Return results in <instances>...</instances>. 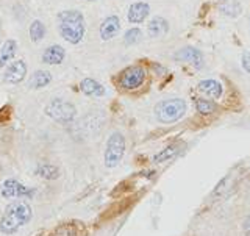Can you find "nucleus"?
<instances>
[{"mask_svg": "<svg viewBox=\"0 0 250 236\" xmlns=\"http://www.w3.org/2000/svg\"><path fill=\"white\" fill-rule=\"evenodd\" d=\"M80 91L84 94V96L88 97H104L106 94V89L105 86L99 83L97 80H94V78H83L80 82Z\"/></svg>", "mask_w": 250, "mask_h": 236, "instance_id": "nucleus-15", "label": "nucleus"}, {"mask_svg": "<svg viewBox=\"0 0 250 236\" xmlns=\"http://www.w3.org/2000/svg\"><path fill=\"white\" fill-rule=\"evenodd\" d=\"M241 66L246 70L247 74H250V52H242L241 55Z\"/></svg>", "mask_w": 250, "mask_h": 236, "instance_id": "nucleus-25", "label": "nucleus"}, {"mask_svg": "<svg viewBox=\"0 0 250 236\" xmlns=\"http://www.w3.org/2000/svg\"><path fill=\"white\" fill-rule=\"evenodd\" d=\"M31 217H33V211H31L28 202H13L5 208L2 217H0V232L3 235H14L22 227H25L31 221Z\"/></svg>", "mask_w": 250, "mask_h": 236, "instance_id": "nucleus-2", "label": "nucleus"}, {"mask_svg": "<svg viewBox=\"0 0 250 236\" xmlns=\"http://www.w3.org/2000/svg\"><path fill=\"white\" fill-rule=\"evenodd\" d=\"M186 109L188 105L185 99L180 97L166 99L155 105V116L161 124H174L178 122L182 117H185Z\"/></svg>", "mask_w": 250, "mask_h": 236, "instance_id": "nucleus-3", "label": "nucleus"}, {"mask_svg": "<svg viewBox=\"0 0 250 236\" xmlns=\"http://www.w3.org/2000/svg\"><path fill=\"white\" fill-rule=\"evenodd\" d=\"M125 155V138L121 131H113L106 139L104 163L108 169H113L119 164Z\"/></svg>", "mask_w": 250, "mask_h": 236, "instance_id": "nucleus-6", "label": "nucleus"}, {"mask_svg": "<svg viewBox=\"0 0 250 236\" xmlns=\"http://www.w3.org/2000/svg\"><path fill=\"white\" fill-rule=\"evenodd\" d=\"M197 91L202 94L203 97L207 99H221L224 94V86L221 82L214 80V78H207V80H202L197 85Z\"/></svg>", "mask_w": 250, "mask_h": 236, "instance_id": "nucleus-12", "label": "nucleus"}, {"mask_svg": "<svg viewBox=\"0 0 250 236\" xmlns=\"http://www.w3.org/2000/svg\"><path fill=\"white\" fill-rule=\"evenodd\" d=\"M28 35H30V39L35 44L41 43L42 39L45 38V35H47V28L44 25V22L39 21V19H35L28 27Z\"/></svg>", "mask_w": 250, "mask_h": 236, "instance_id": "nucleus-23", "label": "nucleus"}, {"mask_svg": "<svg viewBox=\"0 0 250 236\" xmlns=\"http://www.w3.org/2000/svg\"><path fill=\"white\" fill-rule=\"evenodd\" d=\"M174 60L178 63H188V64H191L195 69H202L205 66V57H203V53L199 49H195V47H191V45L178 49L174 53Z\"/></svg>", "mask_w": 250, "mask_h": 236, "instance_id": "nucleus-8", "label": "nucleus"}, {"mask_svg": "<svg viewBox=\"0 0 250 236\" xmlns=\"http://www.w3.org/2000/svg\"><path fill=\"white\" fill-rule=\"evenodd\" d=\"M35 174L44 180H57L60 177V169L50 163H39L35 169Z\"/></svg>", "mask_w": 250, "mask_h": 236, "instance_id": "nucleus-21", "label": "nucleus"}, {"mask_svg": "<svg viewBox=\"0 0 250 236\" xmlns=\"http://www.w3.org/2000/svg\"><path fill=\"white\" fill-rule=\"evenodd\" d=\"M150 14V5L147 2H135L131 3L128 11H127V19L133 25H138V23L146 22V19Z\"/></svg>", "mask_w": 250, "mask_h": 236, "instance_id": "nucleus-13", "label": "nucleus"}, {"mask_svg": "<svg viewBox=\"0 0 250 236\" xmlns=\"http://www.w3.org/2000/svg\"><path fill=\"white\" fill-rule=\"evenodd\" d=\"M242 232L246 236H250V215L246 216V219L242 221Z\"/></svg>", "mask_w": 250, "mask_h": 236, "instance_id": "nucleus-27", "label": "nucleus"}, {"mask_svg": "<svg viewBox=\"0 0 250 236\" xmlns=\"http://www.w3.org/2000/svg\"><path fill=\"white\" fill-rule=\"evenodd\" d=\"M45 114L50 117L52 121L58 122L61 125H69L75 121L77 117V108L74 104L64 100V99H52L45 107Z\"/></svg>", "mask_w": 250, "mask_h": 236, "instance_id": "nucleus-4", "label": "nucleus"}, {"mask_svg": "<svg viewBox=\"0 0 250 236\" xmlns=\"http://www.w3.org/2000/svg\"><path fill=\"white\" fill-rule=\"evenodd\" d=\"M141 39H143V31L138 27H131L125 31L124 35V43L127 45H135L138 43H141Z\"/></svg>", "mask_w": 250, "mask_h": 236, "instance_id": "nucleus-24", "label": "nucleus"}, {"mask_svg": "<svg viewBox=\"0 0 250 236\" xmlns=\"http://www.w3.org/2000/svg\"><path fill=\"white\" fill-rule=\"evenodd\" d=\"M58 31L66 43L77 45L83 41L86 33V21L82 11L66 10L58 14Z\"/></svg>", "mask_w": 250, "mask_h": 236, "instance_id": "nucleus-1", "label": "nucleus"}, {"mask_svg": "<svg viewBox=\"0 0 250 236\" xmlns=\"http://www.w3.org/2000/svg\"><path fill=\"white\" fill-rule=\"evenodd\" d=\"M180 149H182V144L180 143H175V144H170V146H167V147H164L163 150L160 152V153H156L155 156H153V163H164V161H169V160H172V158H175V156L180 153Z\"/></svg>", "mask_w": 250, "mask_h": 236, "instance_id": "nucleus-22", "label": "nucleus"}, {"mask_svg": "<svg viewBox=\"0 0 250 236\" xmlns=\"http://www.w3.org/2000/svg\"><path fill=\"white\" fill-rule=\"evenodd\" d=\"M53 80L52 74L49 70H44V69H39V70H35L33 74L28 77V88L31 89H42L45 86H49Z\"/></svg>", "mask_w": 250, "mask_h": 236, "instance_id": "nucleus-16", "label": "nucleus"}, {"mask_svg": "<svg viewBox=\"0 0 250 236\" xmlns=\"http://www.w3.org/2000/svg\"><path fill=\"white\" fill-rule=\"evenodd\" d=\"M121 31V19L117 16L111 14L108 18L104 19V22L100 23L99 33L102 41H111L113 38H116Z\"/></svg>", "mask_w": 250, "mask_h": 236, "instance_id": "nucleus-10", "label": "nucleus"}, {"mask_svg": "<svg viewBox=\"0 0 250 236\" xmlns=\"http://www.w3.org/2000/svg\"><path fill=\"white\" fill-rule=\"evenodd\" d=\"M249 28H250V21H249Z\"/></svg>", "mask_w": 250, "mask_h": 236, "instance_id": "nucleus-29", "label": "nucleus"}, {"mask_svg": "<svg viewBox=\"0 0 250 236\" xmlns=\"http://www.w3.org/2000/svg\"><path fill=\"white\" fill-rule=\"evenodd\" d=\"M2 195L5 199H28L31 200L36 195L35 188L22 185L19 180L8 178L2 185Z\"/></svg>", "mask_w": 250, "mask_h": 236, "instance_id": "nucleus-7", "label": "nucleus"}, {"mask_svg": "<svg viewBox=\"0 0 250 236\" xmlns=\"http://www.w3.org/2000/svg\"><path fill=\"white\" fill-rule=\"evenodd\" d=\"M64 60H66V50L60 44H52L49 47H45L41 55V61L49 66H60Z\"/></svg>", "mask_w": 250, "mask_h": 236, "instance_id": "nucleus-11", "label": "nucleus"}, {"mask_svg": "<svg viewBox=\"0 0 250 236\" xmlns=\"http://www.w3.org/2000/svg\"><path fill=\"white\" fill-rule=\"evenodd\" d=\"M89 2H96V0H89Z\"/></svg>", "mask_w": 250, "mask_h": 236, "instance_id": "nucleus-28", "label": "nucleus"}, {"mask_svg": "<svg viewBox=\"0 0 250 236\" xmlns=\"http://www.w3.org/2000/svg\"><path fill=\"white\" fill-rule=\"evenodd\" d=\"M28 67L23 60H14L6 66L3 72V82L8 85H18L27 78Z\"/></svg>", "mask_w": 250, "mask_h": 236, "instance_id": "nucleus-9", "label": "nucleus"}, {"mask_svg": "<svg viewBox=\"0 0 250 236\" xmlns=\"http://www.w3.org/2000/svg\"><path fill=\"white\" fill-rule=\"evenodd\" d=\"M146 78H147V69L143 64H131L128 67H125L122 72H119L116 83L122 91L131 92L139 89L146 83Z\"/></svg>", "mask_w": 250, "mask_h": 236, "instance_id": "nucleus-5", "label": "nucleus"}, {"mask_svg": "<svg viewBox=\"0 0 250 236\" xmlns=\"http://www.w3.org/2000/svg\"><path fill=\"white\" fill-rule=\"evenodd\" d=\"M216 8L219 13L230 19L239 18L242 13V5L239 3V0H217Z\"/></svg>", "mask_w": 250, "mask_h": 236, "instance_id": "nucleus-14", "label": "nucleus"}, {"mask_svg": "<svg viewBox=\"0 0 250 236\" xmlns=\"http://www.w3.org/2000/svg\"><path fill=\"white\" fill-rule=\"evenodd\" d=\"M80 227H82V224L75 222V221L62 222L52 232L50 236H78V233H80Z\"/></svg>", "mask_w": 250, "mask_h": 236, "instance_id": "nucleus-20", "label": "nucleus"}, {"mask_svg": "<svg viewBox=\"0 0 250 236\" xmlns=\"http://www.w3.org/2000/svg\"><path fill=\"white\" fill-rule=\"evenodd\" d=\"M16 53H18V43L14 39H5L2 47H0V69L14 61Z\"/></svg>", "mask_w": 250, "mask_h": 236, "instance_id": "nucleus-17", "label": "nucleus"}, {"mask_svg": "<svg viewBox=\"0 0 250 236\" xmlns=\"http://www.w3.org/2000/svg\"><path fill=\"white\" fill-rule=\"evenodd\" d=\"M167 31H169V22L164 18H161V16H155L147 25V35L153 39L163 38L164 35H167Z\"/></svg>", "mask_w": 250, "mask_h": 236, "instance_id": "nucleus-18", "label": "nucleus"}, {"mask_svg": "<svg viewBox=\"0 0 250 236\" xmlns=\"http://www.w3.org/2000/svg\"><path fill=\"white\" fill-rule=\"evenodd\" d=\"M152 69L155 70V74L158 75V77H163V75H166L167 74V69L161 66L160 63H152Z\"/></svg>", "mask_w": 250, "mask_h": 236, "instance_id": "nucleus-26", "label": "nucleus"}, {"mask_svg": "<svg viewBox=\"0 0 250 236\" xmlns=\"http://www.w3.org/2000/svg\"><path fill=\"white\" fill-rule=\"evenodd\" d=\"M194 105L197 113L200 116H211L217 111V104L213 99H207V97H197L194 100Z\"/></svg>", "mask_w": 250, "mask_h": 236, "instance_id": "nucleus-19", "label": "nucleus"}]
</instances>
